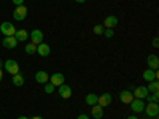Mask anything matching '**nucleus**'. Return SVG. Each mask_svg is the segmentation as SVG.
I'll return each mask as SVG.
<instances>
[{
	"instance_id": "obj_1",
	"label": "nucleus",
	"mask_w": 159,
	"mask_h": 119,
	"mask_svg": "<svg viewBox=\"0 0 159 119\" xmlns=\"http://www.w3.org/2000/svg\"><path fill=\"white\" fill-rule=\"evenodd\" d=\"M3 70L8 72V73H11V75L19 73V64H18V60H15V59L5 60V62H3Z\"/></svg>"
},
{
	"instance_id": "obj_2",
	"label": "nucleus",
	"mask_w": 159,
	"mask_h": 119,
	"mask_svg": "<svg viewBox=\"0 0 159 119\" xmlns=\"http://www.w3.org/2000/svg\"><path fill=\"white\" fill-rule=\"evenodd\" d=\"M143 113H147L148 117H157V114H159V105L156 102H148V105H145Z\"/></svg>"
},
{
	"instance_id": "obj_3",
	"label": "nucleus",
	"mask_w": 159,
	"mask_h": 119,
	"mask_svg": "<svg viewBox=\"0 0 159 119\" xmlns=\"http://www.w3.org/2000/svg\"><path fill=\"white\" fill-rule=\"evenodd\" d=\"M129 107L134 114H139V113H143V110H145V102L142 99H134L129 103Z\"/></svg>"
},
{
	"instance_id": "obj_4",
	"label": "nucleus",
	"mask_w": 159,
	"mask_h": 119,
	"mask_svg": "<svg viewBox=\"0 0 159 119\" xmlns=\"http://www.w3.org/2000/svg\"><path fill=\"white\" fill-rule=\"evenodd\" d=\"M0 32H2L5 37H13L16 33V27L13 22H2L0 24Z\"/></svg>"
},
{
	"instance_id": "obj_5",
	"label": "nucleus",
	"mask_w": 159,
	"mask_h": 119,
	"mask_svg": "<svg viewBox=\"0 0 159 119\" xmlns=\"http://www.w3.org/2000/svg\"><path fill=\"white\" fill-rule=\"evenodd\" d=\"M29 38H30V43H34V45L37 46V45H40V43H43L45 35H43V32L40 30V29H34V30L29 33Z\"/></svg>"
},
{
	"instance_id": "obj_6",
	"label": "nucleus",
	"mask_w": 159,
	"mask_h": 119,
	"mask_svg": "<svg viewBox=\"0 0 159 119\" xmlns=\"http://www.w3.org/2000/svg\"><path fill=\"white\" fill-rule=\"evenodd\" d=\"M13 18H15L16 21H24L25 18H27V8H25L24 5L16 7L15 10H13Z\"/></svg>"
},
{
	"instance_id": "obj_7",
	"label": "nucleus",
	"mask_w": 159,
	"mask_h": 119,
	"mask_svg": "<svg viewBox=\"0 0 159 119\" xmlns=\"http://www.w3.org/2000/svg\"><path fill=\"white\" fill-rule=\"evenodd\" d=\"M49 83H51L52 86L59 87L61 84L65 83V76H64L62 73H52V75H49Z\"/></svg>"
},
{
	"instance_id": "obj_8",
	"label": "nucleus",
	"mask_w": 159,
	"mask_h": 119,
	"mask_svg": "<svg viewBox=\"0 0 159 119\" xmlns=\"http://www.w3.org/2000/svg\"><path fill=\"white\" fill-rule=\"evenodd\" d=\"M148 89H147V86H139V87H135L134 89V92H132V95H134V99H147L148 97Z\"/></svg>"
},
{
	"instance_id": "obj_9",
	"label": "nucleus",
	"mask_w": 159,
	"mask_h": 119,
	"mask_svg": "<svg viewBox=\"0 0 159 119\" xmlns=\"http://www.w3.org/2000/svg\"><path fill=\"white\" fill-rule=\"evenodd\" d=\"M97 105H100L102 108H107L111 105V94H108V92H105V94L99 95L97 99Z\"/></svg>"
},
{
	"instance_id": "obj_10",
	"label": "nucleus",
	"mask_w": 159,
	"mask_h": 119,
	"mask_svg": "<svg viewBox=\"0 0 159 119\" xmlns=\"http://www.w3.org/2000/svg\"><path fill=\"white\" fill-rule=\"evenodd\" d=\"M18 40L15 38V35L13 37H3V40H2V45L7 48V49H15L16 46H18Z\"/></svg>"
},
{
	"instance_id": "obj_11",
	"label": "nucleus",
	"mask_w": 159,
	"mask_h": 119,
	"mask_svg": "<svg viewBox=\"0 0 159 119\" xmlns=\"http://www.w3.org/2000/svg\"><path fill=\"white\" fill-rule=\"evenodd\" d=\"M57 92H59V95H61V99H70L72 97V87L70 86H67V84H61L59 87H57Z\"/></svg>"
},
{
	"instance_id": "obj_12",
	"label": "nucleus",
	"mask_w": 159,
	"mask_h": 119,
	"mask_svg": "<svg viewBox=\"0 0 159 119\" xmlns=\"http://www.w3.org/2000/svg\"><path fill=\"white\" fill-rule=\"evenodd\" d=\"M119 100H121L124 105H129L132 100H134V95H132V90H129V89L121 90V92H119Z\"/></svg>"
},
{
	"instance_id": "obj_13",
	"label": "nucleus",
	"mask_w": 159,
	"mask_h": 119,
	"mask_svg": "<svg viewBox=\"0 0 159 119\" xmlns=\"http://www.w3.org/2000/svg\"><path fill=\"white\" fill-rule=\"evenodd\" d=\"M143 79L147 83H150V81H154V79H157L159 78V73H157V70H151V68H147L143 72Z\"/></svg>"
},
{
	"instance_id": "obj_14",
	"label": "nucleus",
	"mask_w": 159,
	"mask_h": 119,
	"mask_svg": "<svg viewBox=\"0 0 159 119\" xmlns=\"http://www.w3.org/2000/svg\"><path fill=\"white\" fill-rule=\"evenodd\" d=\"M35 81H37L38 84H46V83L49 81V75H48V72H45V70L37 72V73H35Z\"/></svg>"
},
{
	"instance_id": "obj_15",
	"label": "nucleus",
	"mask_w": 159,
	"mask_h": 119,
	"mask_svg": "<svg viewBox=\"0 0 159 119\" xmlns=\"http://www.w3.org/2000/svg\"><path fill=\"white\" fill-rule=\"evenodd\" d=\"M147 65H148V68H151V70H157L159 68V57L156 54H150L147 57Z\"/></svg>"
},
{
	"instance_id": "obj_16",
	"label": "nucleus",
	"mask_w": 159,
	"mask_h": 119,
	"mask_svg": "<svg viewBox=\"0 0 159 119\" xmlns=\"http://www.w3.org/2000/svg\"><path fill=\"white\" fill-rule=\"evenodd\" d=\"M49 52H51V48H49V45H46L45 42L40 43V45H37V54H40L42 57H48Z\"/></svg>"
},
{
	"instance_id": "obj_17",
	"label": "nucleus",
	"mask_w": 159,
	"mask_h": 119,
	"mask_svg": "<svg viewBox=\"0 0 159 119\" xmlns=\"http://www.w3.org/2000/svg\"><path fill=\"white\" fill-rule=\"evenodd\" d=\"M116 25H118V18L116 16L110 15V16L105 18V21H103V27L105 29H115Z\"/></svg>"
},
{
	"instance_id": "obj_18",
	"label": "nucleus",
	"mask_w": 159,
	"mask_h": 119,
	"mask_svg": "<svg viewBox=\"0 0 159 119\" xmlns=\"http://www.w3.org/2000/svg\"><path fill=\"white\" fill-rule=\"evenodd\" d=\"M91 116L94 119H102L103 116V108L100 105H94V107H91Z\"/></svg>"
},
{
	"instance_id": "obj_19",
	"label": "nucleus",
	"mask_w": 159,
	"mask_h": 119,
	"mask_svg": "<svg viewBox=\"0 0 159 119\" xmlns=\"http://www.w3.org/2000/svg\"><path fill=\"white\" fill-rule=\"evenodd\" d=\"M148 92L150 94H159V83H157V79H154V81H150L148 86H147Z\"/></svg>"
},
{
	"instance_id": "obj_20",
	"label": "nucleus",
	"mask_w": 159,
	"mask_h": 119,
	"mask_svg": "<svg viewBox=\"0 0 159 119\" xmlns=\"http://www.w3.org/2000/svg\"><path fill=\"white\" fill-rule=\"evenodd\" d=\"M15 38L18 40V42H25V40L29 38V32H27V30H24V29H21V30H16V33H15Z\"/></svg>"
},
{
	"instance_id": "obj_21",
	"label": "nucleus",
	"mask_w": 159,
	"mask_h": 119,
	"mask_svg": "<svg viewBox=\"0 0 159 119\" xmlns=\"http://www.w3.org/2000/svg\"><path fill=\"white\" fill-rule=\"evenodd\" d=\"M24 76H22V73H16V75H13V84L15 86H18V87H21V86H24Z\"/></svg>"
},
{
	"instance_id": "obj_22",
	"label": "nucleus",
	"mask_w": 159,
	"mask_h": 119,
	"mask_svg": "<svg viewBox=\"0 0 159 119\" xmlns=\"http://www.w3.org/2000/svg\"><path fill=\"white\" fill-rule=\"evenodd\" d=\"M97 99H99V95L97 94H88L86 95V105H89V107H94V105H97Z\"/></svg>"
},
{
	"instance_id": "obj_23",
	"label": "nucleus",
	"mask_w": 159,
	"mask_h": 119,
	"mask_svg": "<svg viewBox=\"0 0 159 119\" xmlns=\"http://www.w3.org/2000/svg\"><path fill=\"white\" fill-rule=\"evenodd\" d=\"M25 52H27V54H35V52H37V46L34 43H27V45H25Z\"/></svg>"
},
{
	"instance_id": "obj_24",
	"label": "nucleus",
	"mask_w": 159,
	"mask_h": 119,
	"mask_svg": "<svg viewBox=\"0 0 159 119\" xmlns=\"http://www.w3.org/2000/svg\"><path fill=\"white\" fill-rule=\"evenodd\" d=\"M94 33L96 35H103V30H105V27H103V24H97V25H94Z\"/></svg>"
},
{
	"instance_id": "obj_25",
	"label": "nucleus",
	"mask_w": 159,
	"mask_h": 119,
	"mask_svg": "<svg viewBox=\"0 0 159 119\" xmlns=\"http://www.w3.org/2000/svg\"><path fill=\"white\" fill-rule=\"evenodd\" d=\"M56 90V86H52L49 81L45 84V92H46V94H52V92H54Z\"/></svg>"
},
{
	"instance_id": "obj_26",
	"label": "nucleus",
	"mask_w": 159,
	"mask_h": 119,
	"mask_svg": "<svg viewBox=\"0 0 159 119\" xmlns=\"http://www.w3.org/2000/svg\"><path fill=\"white\" fill-rule=\"evenodd\" d=\"M147 100H148V102H156V103H157V100H159V94H148Z\"/></svg>"
},
{
	"instance_id": "obj_27",
	"label": "nucleus",
	"mask_w": 159,
	"mask_h": 119,
	"mask_svg": "<svg viewBox=\"0 0 159 119\" xmlns=\"http://www.w3.org/2000/svg\"><path fill=\"white\" fill-rule=\"evenodd\" d=\"M103 35L107 37V38H111V37L115 35V33H113V29H105V30H103Z\"/></svg>"
},
{
	"instance_id": "obj_28",
	"label": "nucleus",
	"mask_w": 159,
	"mask_h": 119,
	"mask_svg": "<svg viewBox=\"0 0 159 119\" xmlns=\"http://www.w3.org/2000/svg\"><path fill=\"white\" fill-rule=\"evenodd\" d=\"M151 45H153V48H157V46H159V40H157V37H154V38L151 40Z\"/></svg>"
},
{
	"instance_id": "obj_29",
	"label": "nucleus",
	"mask_w": 159,
	"mask_h": 119,
	"mask_svg": "<svg viewBox=\"0 0 159 119\" xmlns=\"http://www.w3.org/2000/svg\"><path fill=\"white\" fill-rule=\"evenodd\" d=\"M13 3L16 7H19V5H24V0H13Z\"/></svg>"
},
{
	"instance_id": "obj_30",
	"label": "nucleus",
	"mask_w": 159,
	"mask_h": 119,
	"mask_svg": "<svg viewBox=\"0 0 159 119\" xmlns=\"http://www.w3.org/2000/svg\"><path fill=\"white\" fill-rule=\"evenodd\" d=\"M76 119H91V117H89L88 114H80V116H78Z\"/></svg>"
},
{
	"instance_id": "obj_31",
	"label": "nucleus",
	"mask_w": 159,
	"mask_h": 119,
	"mask_svg": "<svg viewBox=\"0 0 159 119\" xmlns=\"http://www.w3.org/2000/svg\"><path fill=\"white\" fill-rule=\"evenodd\" d=\"M127 119H139V117H137V114H130Z\"/></svg>"
},
{
	"instance_id": "obj_32",
	"label": "nucleus",
	"mask_w": 159,
	"mask_h": 119,
	"mask_svg": "<svg viewBox=\"0 0 159 119\" xmlns=\"http://www.w3.org/2000/svg\"><path fill=\"white\" fill-rule=\"evenodd\" d=\"M75 2H76V3H84L86 0H75Z\"/></svg>"
},
{
	"instance_id": "obj_33",
	"label": "nucleus",
	"mask_w": 159,
	"mask_h": 119,
	"mask_svg": "<svg viewBox=\"0 0 159 119\" xmlns=\"http://www.w3.org/2000/svg\"><path fill=\"white\" fill-rule=\"evenodd\" d=\"M2 78H3V72H2V68H0V81H2Z\"/></svg>"
},
{
	"instance_id": "obj_34",
	"label": "nucleus",
	"mask_w": 159,
	"mask_h": 119,
	"mask_svg": "<svg viewBox=\"0 0 159 119\" xmlns=\"http://www.w3.org/2000/svg\"><path fill=\"white\" fill-rule=\"evenodd\" d=\"M18 119H30V117H27V116H19Z\"/></svg>"
},
{
	"instance_id": "obj_35",
	"label": "nucleus",
	"mask_w": 159,
	"mask_h": 119,
	"mask_svg": "<svg viewBox=\"0 0 159 119\" xmlns=\"http://www.w3.org/2000/svg\"><path fill=\"white\" fill-rule=\"evenodd\" d=\"M32 119H43V117H42V116H34Z\"/></svg>"
},
{
	"instance_id": "obj_36",
	"label": "nucleus",
	"mask_w": 159,
	"mask_h": 119,
	"mask_svg": "<svg viewBox=\"0 0 159 119\" xmlns=\"http://www.w3.org/2000/svg\"><path fill=\"white\" fill-rule=\"evenodd\" d=\"M0 68H3V62L2 60H0Z\"/></svg>"
}]
</instances>
